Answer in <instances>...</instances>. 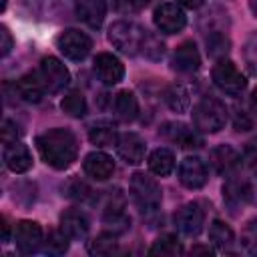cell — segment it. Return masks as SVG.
Instances as JSON below:
<instances>
[{
    "instance_id": "6da1fadb",
    "label": "cell",
    "mask_w": 257,
    "mask_h": 257,
    "mask_svg": "<svg viewBox=\"0 0 257 257\" xmlns=\"http://www.w3.org/2000/svg\"><path fill=\"white\" fill-rule=\"evenodd\" d=\"M36 149L48 167L64 171L76 161L78 141L68 128H48L36 137Z\"/></svg>"
},
{
    "instance_id": "8992f818",
    "label": "cell",
    "mask_w": 257,
    "mask_h": 257,
    "mask_svg": "<svg viewBox=\"0 0 257 257\" xmlns=\"http://www.w3.org/2000/svg\"><path fill=\"white\" fill-rule=\"evenodd\" d=\"M56 48L68 58V60H84L92 48V40L88 34L68 28L56 36Z\"/></svg>"
},
{
    "instance_id": "ffe728a7",
    "label": "cell",
    "mask_w": 257,
    "mask_h": 257,
    "mask_svg": "<svg viewBox=\"0 0 257 257\" xmlns=\"http://www.w3.org/2000/svg\"><path fill=\"white\" fill-rule=\"evenodd\" d=\"M14 88L18 92V96L22 100H26V102H40L42 96H44V92H46V86H44L38 70L36 72H28L22 78H18L16 84H14Z\"/></svg>"
},
{
    "instance_id": "44dd1931",
    "label": "cell",
    "mask_w": 257,
    "mask_h": 257,
    "mask_svg": "<svg viewBox=\"0 0 257 257\" xmlns=\"http://www.w3.org/2000/svg\"><path fill=\"white\" fill-rule=\"evenodd\" d=\"M4 163L12 173H26L32 167V155L26 145L16 141L4 145Z\"/></svg>"
},
{
    "instance_id": "f546056e",
    "label": "cell",
    "mask_w": 257,
    "mask_h": 257,
    "mask_svg": "<svg viewBox=\"0 0 257 257\" xmlns=\"http://www.w3.org/2000/svg\"><path fill=\"white\" fill-rule=\"evenodd\" d=\"M88 251L92 255H112L118 251V241L116 233H100L88 243Z\"/></svg>"
},
{
    "instance_id": "ac0fdd59",
    "label": "cell",
    "mask_w": 257,
    "mask_h": 257,
    "mask_svg": "<svg viewBox=\"0 0 257 257\" xmlns=\"http://www.w3.org/2000/svg\"><path fill=\"white\" fill-rule=\"evenodd\" d=\"M82 169L84 173L94 179V181H106L112 177L114 173V161L106 155V153H100V151H92L84 157L82 161Z\"/></svg>"
},
{
    "instance_id": "f6af8a7d",
    "label": "cell",
    "mask_w": 257,
    "mask_h": 257,
    "mask_svg": "<svg viewBox=\"0 0 257 257\" xmlns=\"http://www.w3.org/2000/svg\"><path fill=\"white\" fill-rule=\"evenodd\" d=\"M249 104H251V110L257 114V88L251 92V96H249Z\"/></svg>"
},
{
    "instance_id": "52a82bcc",
    "label": "cell",
    "mask_w": 257,
    "mask_h": 257,
    "mask_svg": "<svg viewBox=\"0 0 257 257\" xmlns=\"http://www.w3.org/2000/svg\"><path fill=\"white\" fill-rule=\"evenodd\" d=\"M102 221L110 229V233H116V235H120L122 231H126L131 227V219L124 213V197L120 195V191L108 193V199H106L104 211H102Z\"/></svg>"
},
{
    "instance_id": "cb8c5ba5",
    "label": "cell",
    "mask_w": 257,
    "mask_h": 257,
    "mask_svg": "<svg viewBox=\"0 0 257 257\" xmlns=\"http://www.w3.org/2000/svg\"><path fill=\"white\" fill-rule=\"evenodd\" d=\"M114 114L122 122H133L139 114V100L131 90H120L114 96Z\"/></svg>"
},
{
    "instance_id": "b9f144b4",
    "label": "cell",
    "mask_w": 257,
    "mask_h": 257,
    "mask_svg": "<svg viewBox=\"0 0 257 257\" xmlns=\"http://www.w3.org/2000/svg\"><path fill=\"white\" fill-rule=\"evenodd\" d=\"M181 6H185V8H199L201 4H203V0H177Z\"/></svg>"
},
{
    "instance_id": "8d00e7d4",
    "label": "cell",
    "mask_w": 257,
    "mask_h": 257,
    "mask_svg": "<svg viewBox=\"0 0 257 257\" xmlns=\"http://www.w3.org/2000/svg\"><path fill=\"white\" fill-rule=\"evenodd\" d=\"M243 161H245V165L257 175V137H253L247 145H245V149H243V157H241Z\"/></svg>"
},
{
    "instance_id": "2e32d148",
    "label": "cell",
    "mask_w": 257,
    "mask_h": 257,
    "mask_svg": "<svg viewBox=\"0 0 257 257\" xmlns=\"http://www.w3.org/2000/svg\"><path fill=\"white\" fill-rule=\"evenodd\" d=\"M171 64H173L175 70L185 72V74L199 70V66H201V54H199L197 44L193 40H187V42L179 44L175 48V52H173Z\"/></svg>"
},
{
    "instance_id": "1f68e13d",
    "label": "cell",
    "mask_w": 257,
    "mask_h": 257,
    "mask_svg": "<svg viewBox=\"0 0 257 257\" xmlns=\"http://www.w3.org/2000/svg\"><path fill=\"white\" fill-rule=\"evenodd\" d=\"M68 241L70 237L62 231V229H54L48 233L46 241H44V253L48 255H62L68 251Z\"/></svg>"
},
{
    "instance_id": "484cf974",
    "label": "cell",
    "mask_w": 257,
    "mask_h": 257,
    "mask_svg": "<svg viewBox=\"0 0 257 257\" xmlns=\"http://www.w3.org/2000/svg\"><path fill=\"white\" fill-rule=\"evenodd\" d=\"M116 139H118V133L110 122H96L88 128V141L94 147H112L116 145Z\"/></svg>"
},
{
    "instance_id": "5b68a950",
    "label": "cell",
    "mask_w": 257,
    "mask_h": 257,
    "mask_svg": "<svg viewBox=\"0 0 257 257\" xmlns=\"http://www.w3.org/2000/svg\"><path fill=\"white\" fill-rule=\"evenodd\" d=\"M213 82L227 94L231 96H239L245 88H247V78L245 74H241V70L227 58H219L217 64L213 66Z\"/></svg>"
},
{
    "instance_id": "603a6c76",
    "label": "cell",
    "mask_w": 257,
    "mask_h": 257,
    "mask_svg": "<svg viewBox=\"0 0 257 257\" xmlns=\"http://www.w3.org/2000/svg\"><path fill=\"white\" fill-rule=\"evenodd\" d=\"M76 16L90 28H100L106 16V0H78Z\"/></svg>"
},
{
    "instance_id": "e0dca14e",
    "label": "cell",
    "mask_w": 257,
    "mask_h": 257,
    "mask_svg": "<svg viewBox=\"0 0 257 257\" xmlns=\"http://www.w3.org/2000/svg\"><path fill=\"white\" fill-rule=\"evenodd\" d=\"M241 161H243L241 155L231 145H219L211 151V167L219 175H225V177L233 175L241 165Z\"/></svg>"
},
{
    "instance_id": "7a4b0ae2",
    "label": "cell",
    "mask_w": 257,
    "mask_h": 257,
    "mask_svg": "<svg viewBox=\"0 0 257 257\" xmlns=\"http://www.w3.org/2000/svg\"><path fill=\"white\" fill-rule=\"evenodd\" d=\"M193 126L199 133H219L227 122V108L219 98L205 96L193 106Z\"/></svg>"
},
{
    "instance_id": "83f0119b",
    "label": "cell",
    "mask_w": 257,
    "mask_h": 257,
    "mask_svg": "<svg viewBox=\"0 0 257 257\" xmlns=\"http://www.w3.org/2000/svg\"><path fill=\"white\" fill-rule=\"evenodd\" d=\"M183 253V245L175 235H161L149 249V255H159V257H175Z\"/></svg>"
},
{
    "instance_id": "7402d4cb",
    "label": "cell",
    "mask_w": 257,
    "mask_h": 257,
    "mask_svg": "<svg viewBox=\"0 0 257 257\" xmlns=\"http://www.w3.org/2000/svg\"><path fill=\"white\" fill-rule=\"evenodd\" d=\"M161 133L167 139L179 143L183 149H199L203 145V139L199 137V131L197 128H187L181 122H169V124H165Z\"/></svg>"
},
{
    "instance_id": "5bb4252c",
    "label": "cell",
    "mask_w": 257,
    "mask_h": 257,
    "mask_svg": "<svg viewBox=\"0 0 257 257\" xmlns=\"http://www.w3.org/2000/svg\"><path fill=\"white\" fill-rule=\"evenodd\" d=\"M94 72L98 76V80H102L104 84L112 86L118 84L124 78V64L110 52H100L94 58Z\"/></svg>"
},
{
    "instance_id": "f1b7e54d",
    "label": "cell",
    "mask_w": 257,
    "mask_h": 257,
    "mask_svg": "<svg viewBox=\"0 0 257 257\" xmlns=\"http://www.w3.org/2000/svg\"><path fill=\"white\" fill-rule=\"evenodd\" d=\"M209 239L213 241L215 247L227 249V247L235 241V235H233V229H231L227 223L215 219V221L211 223V227H209Z\"/></svg>"
},
{
    "instance_id": "60d3db41",
    "label": "cell",
    "mask_w": 257,
    "mask_h": 257,
    "mask_svg": "<svg viewBox=\"0 0 257 257\" xmlns=\"http://www.w3.org/2000/svg\"><path fill=\"white\" fill-rule=\"evenodd\" d=\"M249 126H251V122L247 120L245 112H243V110L237 112V116H235V128H237V131H247Z\"/></svg>"
},
{
    "instance_id": "4316f807",
    "label": "cell",
    "mask_w": 257,
    "mask_h": 257,
    "mask_svg": "<svg viewBox=\"0 0 257 257\" xmlns=\"http://www.w3.org/2000/svg\"><path fill=\"white\" fill-rule=\"evenodd\" d=\"M165 100H167L169 108L175 110V112H187L189 106H191L189 90L183 84H171L165 92Z\"/></svg>"
},
{
    "instance_id": "9a60e30c",
    "label": "cell",
    "mask_w": 257,
    "mask_h": 257,
    "mask_svg": "<svg viewBox=\"0 0 257 257\" xmlns=\"http://www.w3.org/2000/svg\"><path fill=\"white\" fill-rule=\"evenodd\" d=\"M116 153L118 157L128 163V165H139L145 161V153H147V145L145 141L137 135V133H122L116 139Z\"/></svg>"
},
{
    "instance_id": "4fadbf2b",
    "label": "cell",
    "mask_w": 257,
    "mask_h": 257,
    "mask_svg": "<svg viewBox=\"0 0 257 257\" xmlns=\"http://www.w3.org/2000/svg\"><path fill=\"white\" fill-rule=\"evenodd\" d=\"M179 181L187 189H201L209 181L207 165L199 157H187L179 165Z\"/></svg>"
},
{
    "instance_id": "e575fe53",
    "label": "cell",
    "mask_w": 257,
    "mask_h": 257,
    "mask_svg": "<svg viewBox=\"0 0 257 257\" xmlns=\"http://www.w3.org/2000/svg\"><path fill=\"white\" fill-rule=\"evenodd\" d=\"M24 12L32 18H42L46 16V10L50 12V6H52V0H20Z\"/></svg>"
},
{
    "instance_id": "ab89813d",
    "label": "cell",
    "mask_w": 257,
    "mask_h": 257,
    "mask_svg": "<svg viewBox=\"0 0 257 257\" xmlns=\"http://www.w3.org/2000/svg\"><path fill=\"white\" fill-rule=\"evenodd\" d=\"M12 44H14V40H12V34H10V30L6 28V26H0V54L2 56H8L10 54V50H12Z\"/></svg>"
},
{
    "instance_id": "3957f363",
    "label": "cell",
    "mask_w": 257,
    "mask_h": 257,
    "mask_svg": "<svg viewBox=\"0 0 257 257\" xmlns=\"http://www.w3.org/2000/svg\"><path fill=\"white\" fill-rule=\"evenodd\" d=\"M147 30L133 22V20H116L108 28V40L114 48H118L124 54H137L143 50V44L147 40Z\"/></svg>"
},
{
    "instance_id": "7dc6e473",
    "label": "cell",
    "mask_w": 257,
    "mask_h": 257,
    "mask_svg": "<svg viewBox=\"0 0 257 257\" xmlns=\"http://www.w3.org/2000/svg\"><path fill=\"white\" fill-rule=\"evenodd\" d=\"M249 8H251V12H253V16L257 18V0H249Z\"/></svg>"
},
{
    "instance_id": "ee69618b",
    "label": "cell",
    "mask_w": 257,
    "mask_h": 257,
    "mask_svg": "<svg viewBox=\"0 0 257 257\" xmlns=\"http://www.w3.org/2000/svg\"><path fill=\"white\" fill-rule=\"evenodd\" d=\"M149 2H151V0H126V4H128L131 8H135V10H139V8H145Z\"/></svg>"
},
{
    "instance_id": "836d02e7",
    "label": "cell",
    "mask_w": 257,
    "mask_h": 257,
    "mask_svg": "<svg viewBox=\"0 0 257 257\" xmlns=\"http://www.w3.org/2000/svg\"><path fill=\"white\" fill-rule=\"evenodd\" d=\"M62 195H66L68 199H76V201H86L90 197V189L86 183H82L80 179H70L64 187H62Z\"/></svg>"
},
{
    "instance_id": "30bf717a",
    "label": "cell",
    "mask_w": 257,
    "mask_h": 257,
    "mask_svg": "<svg viewBox=\"0 0 257 257\" xmlns=\"http://www.w3.org/2000/svg\"><path fill=\"white\" fill-rule=\"evenodd\" d=\"M153 22L155 26L165 32V34H177L185 28L187 24V16L183 12V8L179 4H173V2H165L161 4L155 14H153Z\"/></svg>"
},
{
    "instance_id": "d4e9b609",
    "label": "cell",
    "mask_w": 257,
    "mask_h": 257,
    "mask_svg": "<svg viewBox=\"0 0 257 257\" xmlns=\"http://www.w3.org/2000/svg\"><path fill=\"white\" fill-rule=\"evenodd\" d=\"M149 169H151V173H155L159 177L171 175L173 169H175V155H173V151L165 149V147L155 149L149 155Z\"/></svg>"
},
{
    "instance_id": "bcb514c9",
    "label": "cell",
    "mask_w": 257,
    "mask_h": 257,
    "mask_svg": "<svg viewBox=\"0 0 257 257\" xmlns=\"http://www.w3.org/2000/svg\"><path fill=\"white\" fill-rule=\"evenodd\" d=\"M191 253H213V251H211L209 247H193Z\"/></svg>"
},
{
    "instance_id": "f35d334b",
    "label": "cell",
    "mask_w": 257,
    "mask_h": 257,
    "mask_svg": "<svg viewBox=\"0 0 257 257\" xmlns=\"http://www.w3.org/2000/svg\"><path fill=\"white\" fill-rule=\"evenodd\" d=\"M16 141H18V126L12 120L4 118V122H2V143L10 145V143H16Z\"/></svg>"
},
{
    "instance_id": "c3c4849f",
    "label": "cell",
    "mask_w": 257,
    "mask_h": 257,
    "mask_svg": "<svg viewBox=\"0 0 257 257\" xmlns=\"http://www.w3.org/2000/svg\"><path fill=\"white\" fill-rule=\"evenodd\" d=\"M6 4H8V0H2V4H0V10H2V12L6 10Z\"/></svg>"
},
{
    "instance_id": "4dcf8cb0",
    "label": "cell",
    "mask_w": 257,
    "mask_h": 257,
    "mask_svg": "<svg viewBox=\"0 0 257 257\" xmlns=\"http://www.w3.org/2000/svg\"><path fill=\"white\" fill-rule=\"evenodd\" d=\"M60 108L72 118H82L86 114V100L80 92H70L60 100Z\"/></svg>"
},
{
    "instance_id": "d6986e66",
    "label": "cell",
    "mask_w": 257,
    "mask_h": 257,
    "mask_svg": "<svg viewBox=\"0 0 257 257\" xmlns=\"http://www.w3.org/2000/svg\"><path fill=\"white\" fill-rule=\"evenodd\" d=\"M60 229L70 239H84L90 229V221L80 209H68L60 215Z\"/></svg>"
},
{
    "instance_id": "d590c367",
    "label": "cell",
    "mask_w": 257,
    "mask_h": 257,
    "mask_svg": "<svg viewBox=\"0 0 257 257\" xmlns=\"http://www.w3.org/2000/svg\"><path fill=\"white\" fill-rule=\"evenodd\" d=\"M241 243H243V247H245L249 253L257 255V219H253V221L247 225Z\"/></svg>"
},
{
    "instance_id": "277c9868",
    "label": "cell",
    "mask_w": 257,
    "mask_h": 257,
    "mask_svg": "<svg viewBox=\"0 0 257 257\" xmlns=\"http://www.w3.org/2000/svg\"><path fill=\"white\" fill-rule=\"evenodd\" d=\"M131 197L141 213H155L161 207L163 191L153 177L145 173H135L131 177Z\"/></svg>"
},
{
    "instance_id": "7bdbcfd3",
    "label": "cell",
    "mask_w": 257,
    "mask_h": 257,
    "mask_svg": "<svg viewBox=\"0 0 257 257\" xmlns=\"http://www.w3.org/2000/svg\"><path fill=\"white\" fill-rule=\"evenodd\" d=\"M8 239H10V225L6 217H2V241H8Z\"/></svg>"
},
{
    "instance_id": "ba28073f",
    "label": "cell",
    "mask_w": 257,
    "mask_h": 257,
    "mask_svg": "<svg viewBox=\"0 0 257 257\" xmlns=\"http://www.w3.org/2000/svg\"><path fill=\"white\" fill-rule=\"evenodd\" d=\"M38 74H40V78H42V82H44L48 92H60L70 80L68 68L54 56L42 58V62L38 66Z\"/></svg>"
},
{
    "instance_id": "7c38bea8",
    "label": "cell",
    "mask_w": 257,
    "mask_h": 257,
    "mask_svg": "<svg viewBox=\"0 0 257 257\" xmlns=\"http://www.w3.org/2000/svg\"><path fill=\"white\" fill-rule=\"evenodd\" d=\"M253 199V189L245 179H239L235 175H229V179L223 185V201L225 205L235 213L249 205Z\"/></svg>"
},
{
    "instance_id": "8fae6325",
    "label": "cell",
    "mask_w": 257,
    "mask_h": 257,
    "mask_svg": "<svg viewBox=\"0 0 257 257\" xmlns=\"http://www.w3.org/2000/svg\"><path fill=\"white\" fill-rule=\"evenodd\" d=\"M175 225L177 229L187 235V237H195L203 231L205 225V211L201 209L199 203H185L183 207L177 209L175 213Z\"/></svg>"
},
{
    "instance_id": "9c48e42d",
    "label": "cell",
    "mask_w": 257,
    "mask_h": 257,
    "mask_svg": "<svg viewBox=\"0 0 257 257\" xmlns=\"http://www.w3.org/2000/svg\"><path fill=\"white\" fill-rule=\"evenodd\" d=\"M14 243L18 247V251L24 253V255L36 253L44 245V241H42V227L36 221H28V219L18 221L16 229H14Z\"/></svg>"
},
{
    "instance_id": "d6a6232c",
    "label": "cell",
    "mask_w": 257,
    "mask_h": 257,
    "mask_svg": "<svg viewBox=\"0 0 257 257\" xmlns=\"http://www.w3.org/2000/svg\"><path fill=\"white\" fill-rule=\"evenodd\" d=\"M229 50V38L223 32H213L207 36V52L213 58H223Z\"/></svg>"
},
{
    "instance_id": "74e56055",
    "label": "cell",
    "mask_w": 257,
    "mask_h": 257,
    "mask_svg": "<svg viewBox=\"0 0 257 257\" xmlns=\"http://www.w3.org/2000/svg\"><path fill=\"white\" fill-rule=\"evenodd\" d=\"M143 52H145L147 56H151V58H159V56L163 54V42H159L155 36L147 34V40H145V44H143Z\"/></svg>"
}]
</instances>
